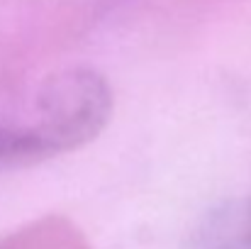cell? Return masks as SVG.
I'll use <instances>...</instances> for the list:
<instances>
[{"label": "cell", "mask_w": 251, "mask_h": 249, "mask_svg": "<svg viewBox=\"0 0 251 249\" xmlns=\"http://www.w3.org/2000/svg\"><path fill=\"white\" fill-rule=\"evenodd\" d=\"M195 249H251V200L215 210L202 225Z\"/></svg>", "instance_id": "obj_1"}]
</instances>
